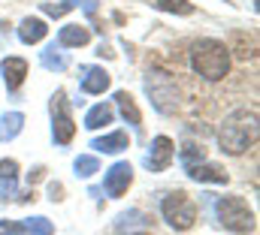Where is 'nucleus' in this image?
Returning <instances> with one entry per match:
<instances>
[{
    "mask_svg": "<svg viewBox=\"0 0 260 235\" xmlns=\"http://www.w3.org/2000/svg\"><path fill=\"white\" fill-rule=\"evenodd\" d=\"M257 115L248 112V109H239L224 121L221 133H218V142H221V151L227 154H245L248 148L257 145Z\"/></svg>",
    "mask_w": 260,
    "mask_h": 235,
    "instance_id": "f257e3e1",
    "label": "nucleus"
},
{
    "mask_svg": "<svg viewBox=\"0 0 260 235\" xmlns=\"http://www.w3.org/2000/svg\"><path fill=\"white\" fill-rule=\"evenodd\" d=\"M191 66L206 82H221L230 69V49L218 40H200L191 49Z\"/></svg>",
    "mask_w": 260,
    "mask_h": 235,
    "instance_id": "f03ea898",
    "label": "nucleus"
},
{
    "mask_svg": "<svg viewBox=\"0 0 260 235\" xmlns=\"http://www.w3.org/2000/svg\"><path fill=\"white\" fill-rule=\"evenodd\" d=\"M160 211H164V220L176 229V232H185L191 229L197 220V202L185 193V190H173L164 196L160 202Z\"/></svg>",
    "mask_w": 260,
    "mask_h": 235,
    "instance_id": "7ed1b4c3",
    "label": "nucleus"
},
{
    "mask_svg": "<svg viewBox=\"0 0 260 235\" xmlns=\"http://www.w3.org/2000/svg\"><path fill=\"white\" fill-rule=\"evenodd\" d=\"M218 220L224 229L230 232H254V211L248 208V202L242 196H224L218 202Z\"/></svg>",
    "mask_w": 260,
    "mask_h": 235,
    "instance_id": "20e7f679",
    "label": "nucleus"
},
{
    "mask_svg": "<svg viewBox=\"0 0 260 235\" xmlns=\"http://www.w3.org/2000/svg\"><path fill=\"white\" fill-rule=\"evenodd\" d=\"M145 91H148V97H151V103H154L157 112H164V115H173V112H176V106H179V91H176V82H173L167 72H154V75L148 72Z\"/></svg>",
    "mask_w": 260,
    "mask_h": 235,
    "instance_id": "39448f33",
    "label": "nucleus"
},
{
    "mask_svg": "<svg viewBox=\"0 0 260 235\" xmlns=\"http://www.w3.org/2000/svg\"><path fill=\"white\" fill-rule=\"evenodd\" d=\"M52 118H55V124H52L55 142H58V145H70V142H73V133H76V124H73V118H70V106H67L64 91H58V94L52 97Z\"/></svg>",
    "mask_w": 260,
    "mask_h": 235,
    "instance_id": "423d86ee",
    "label": "nucleus"
},
{
    "mask_svg": "<svg viewBox=\"0 0 260 235\" xmlns=\"http://www.w3.org/2000/svg\"><path fill=\"white\" fill-rule=\"evenodd\" d=\"M133 184V166L130 163H115L106 178H103V190L112 196V199H118L121 193H127V187Z\"/></svg>",
    "mask_w": 260,
    "mask_h": 235,
    "instance_id": "0eeeda50",
    "label": "nucleus"
},
{
    "mask_svg": "<svg viewBox=\"0 0 260 235\" xmlns=\"http://www.w3.org/2000/svg\"><path fill=\"white\" fill-rule=\"evenodd\" d=\"M173 154H176L173 142H170L167 136H157V139L151 142V151H148V157H145V166H148L151 172H164V169L173 163Z\"/></svg>",
    "mask_w": 260,
    "mask_h": 235,
    "instance_id": "6e6552de",
    "label": "nucleus"
},
{
    "mask_svg": "<svg viewBox=\"0 0 260 235\" xmlns=\"http://www.w3.org/2000/svg\"><path fill=\"white\" fill-rule=\"evenodd\" d=\"M0 72H3L6 88H9V91H18L21 82H24V75H27V60L24 58H6L3 66H0Z\"/></svg>",
    "mask_w": 260,
    "mask_h": 235,
    "instance_id": "1a4fd4ad",
    "label": "nucleus"
},
{
    "mask_svg": "<svg viewBox=\"0 0 260 235\" xmlns=\"http://www.w3.org/2000/svg\"><path fill=\"white\" fill-rule=\"evenodd\" d=\"M188 175L194 181H206V184H227L230 181V175L215 163H194V166H188Z\"/></svg>",
    "mask_w": 260,
    "mask_h": 235,
    "instance_id": "9d476101",
    "label": "nucleus"
},
{
    "mask_svg": "<svg viewBox=\"0 0 260 235\" xmlns=\"http://www.w3.org/2000/svg\"><path fill=\"white\" fill-rule=\"evenodd\" d=\"M109 72L106 69H100V66H91V69H85V79H82V91L85 94H103L106 88H109Z\"/></svg>",
    "mask_w": 260,
    "mask_h": 235,
    "instance_id": "9b49d317",
    "label": "nucleus"
},
{
    "mask_svg": "<svg viewBox=\"0 0 260 235\" xmlns=\"http://www.w3.org/2000/svg\"><path fill=\"white\" fill-rule=\"evenodd\" d=\"M88 40H91V33H88V27H82V24H67V27H61V33H58V43H61L64 49L88 46Z\"/></svg>",
    "mask_w": 260,
    "mask_h": 235,
    "instance_id": "f8f14e48",
    "label": "nucleus"
},
{
    "mask_svg": "<svg viewBox=\"0 0 260 235\" xmlns=\"http://www.w3.org/2000/svg\"><path fill=\"white\" fill-rule=\"evenodd\" d=\"M127 145H130V139H127L124 130H115V133H109V136L91 142V148H97V151H103V154H118V151H124Z\"/></svg>",
    "mask_w": 260,
    "mask_h": 235,
    "instance_id": "ddd939ff",
    "label": "nucleus"
},
{
    "mask_svg": "<svg viewBox=\"0 0 260 235\" xmlns=\"http://www.w3.org/2000/svg\"><path fill=\"white\" fill-rule=\"evenodd\" d=\"M46 33H49V27H46V21H43V18H24V21H21V27H18V36H21V43H27V46L40 43Z\"/></svg>",
    "mask_w": 260,
    "mask_h": 235,
    "instance_id": "4468645a",
    "label": "nucleus"
},
{
    "mask_svg": "<svg viewBox=\"0 0 260 235\" xmlns=\"http://www.w3.org/2000/svg\"><path fill=\"white\" fill-rule=\"evenodd\" d=\"M15 175H18V163L15 160H0V196L3 199L15 196Z\"/></svg>",
    "mask_w": 260,
    "mask_h": 235,
    "instance_id": "2eb2a0df",
    "label": "nucleus"
},
{
    "mask_svg": "<svg viewBox=\"0 0 260 235\" xmlns=\"http://www.w3.org/2000/svg\"><path fill=\"white\" fill-rule=\"evenodd\" d=\"M21 127H24V115H21V112H9V115H3L0 118V142L15 139V136L21 133Z\"/></svg>",
    "mask_w": 260,
    "mask_h": 235,
    "instance_id": "dca6fc26",
    "label": "nucleus"
},
{
    "mask_svg": "<svg viewBox=\"0 0 260 235\" xmlns=\"http://www.w3.org/2000/svg\"><path fill=\"white\" fill-rule=\"evenodd\" d=\"M112 106H106V103H100V106H94L88 118H85V127L88 130H100V127H106V124H112Z\"/></svg>",
    "mask_w": 260,
    "mask_h": 235,
    "instance_id": "f3484780",
    "label": "nucleus"
},
{
    "mask_svg": "<svg viewBox=\"0 0 260 235\" xmlns=\"http://www.w3.org/2000/svg\"><path fill=\"white\" fill-rule=\"evenodd\" d=\"M115 103H118L121 115L127 118V124H133V127L142 124V115H139V109H136V103H133V97H130L127 91H118V94H115Z\"/></svg>",
    "mask_w": 260,
    "mask_h": 235,
    "instance_id": "a211bd4d",
    "label": "nucleus"
},
{
    "mask_svg": "<svg viewBox=\"0 0 260 235\" xmlns=\"http://www.w3.org/2000/svg\"><path fill=\"white\" fill-rule=\"evenodd\" d=\"M203 160H206V148H203V145L188 142V145L182 148V163H185V166H194V163H203Z\"/></svg>",
    "mask_w": 260,
    "mask_h": 235,
    "instance_id": "6ab92c4d",
    "label": "nucleus"
},
{
    "mask_svg": "<svg viewBox=\"0 0 260 235\" xmlns=\"http://www.w3.org/2000/svg\"><path fill=\"white\" fill-rule=\"evenodd\" d=\"M160 12H179V15H191L194 12V6L188 3V0H160V3H154Z\"/></svg>",
    "mask_w": 260,
    "mask_h": 235,
    "instance_id": "aec40b11",
    "label": "nucleus"
},
{
    "mask_svg": "<svg viewBox=\"0 0 260 235\" xmlns=\"http://www.w3.org/2000/svg\"><path fill=\"white\" fill-rule=\"evenodd\" d=\"M24 235H52V223L46 217H34V220H24Z\"/></svg>",
    "mask_w": 260,
    "mask_h": 235,
    "instance_id": "412c9836",
    "label": "nucleus"
},
{
    "mask_svg": "<svg viewBox=\"0 0 260 235\" xmlns=\"http://www.w3.org/2000/svg\"><path fill=\"white\" fill-rule=\"evenodd\" d=\"M94 172H100L97 157H79V160H76V175L79 178H91Z\"/></svg>",
    "mask_w": 260,
    "mask_h": 235,
    "instance_id": "4be33fe9",
    "label": "nucleus"
},
{
    "mask_svg": "<svg viewBox=\"0 0 260 235\" xmlns=\"http://www.w3.org/2000/svg\"><path fill=\"white\" fill-rule=\"evenodd\" d=\"M76 3H79V0H61L58 6H55V3H43V12H46V15H52V18H58V15L70 12V9H73Z\"/></svg>",
    "mask_w": 260,
    "mask_h": 235,
    "instance_id": "5701e85b",
    "label": "nucleus"
},
{
    "mask_svg": "<svg viewBox=\"0 0 260 235\" xmlns=\"http://www.w3.org/2000/svg\"><path fill=\"white\" fill-rule=\"evenodd\" d=\"M43 63H46L49 69H67L70 60H67L64 55H55V49H49V52H43Z\"/></svg>",
    "mask_w": 260,
    "mask_h": 235,
    "instance_id": "b1692460",
    "label": "nucleus"
},
{
    "mask_svg": "<svg viewBox=\"0 0 260 235\" xmlns=\"http://www.w3.org/2000/svg\"><path fill=\"white\" fill-rule=\"evenodd\" d=\"M0 235H24V226L18 220H0Z\"/></svg>",
    "mask_w": 260,
    "mask_h": 235,
    "instance_id": "393cba45",
    "label": "nucleus"
},
{
    "mask_svg": "<svg viewBox=\"0 0 260 235\" xmlns=\"http://www.w3.org/2000/svg\"><path fill=\"white\" fill-rule=\"evenodd\" d=\"M49 196H52V202H61V199H64V187H61L58 181H52V184H49Z\"/></svg>",
    "mask_w": 260,
    "mask_h": 235,
    "instance_id": "a878e982",
    "label": "nucleus"
},
{
    "mask_svg": "<svg viewBox=\"0 0 260 235\" xmlns=\"http://www.w3.org/2000/svg\"><path fill=\"white\" fill-rule=\"evenodd\" d=\"M43 175H46V166H34V169L27 172V184H34V181H40Z\"/></svg>",
    "mask_w": 260,
    "mask_h": 235,
    "instance_id": "bb28decb",
    "label": "nucleus"
},
{
    "mask_svg": "<svg viewBox=\"0 0 260 235\" xmlns=\"http://www.w3.org/2000/svg\"><path fill=\"white\" fill-rule=\"evenodd\" d=\"M82 9H85L88 15H97V0H82Z\"/></svg>",
    "mask_w": 260,
    "mask_h": 235,
    "instance_id": "cd10ccee",
    "label": "nucleus"
},
{
    "mask_svg": "<svg viewBox=\"0 0 260 235\" xmlns=\"http://www.w3.org/2000/svg\"><path fill=\"white\" fill-rule=\"evenodd\" d=\"M136 235H151V232H136Z\"/></svg>",
    "mask_w": 260,
    "mask_h": 235,
    "instance_id": "c85d7f7f",
    "label": "nucleus"
}]
</instances>
